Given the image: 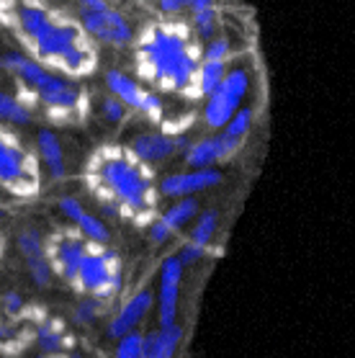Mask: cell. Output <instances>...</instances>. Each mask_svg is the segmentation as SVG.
Wrapping results in <instances>:
<instances>
[{
    "instance_id": "6da1fadb",
    "label": "cell",
    "mask_w": 355,
    "mask_h": 358,
    "mask_svg": "<svg viewBox=\"0 0 355 358\" xmlns=\"http://www.w3.org/2000/svg\"><path fill=\"white\" fill-rule=\"evenodd\" d=\"M0 21L34 62L73 80L96 73V44L49 0H0Z\"/></svg>"
},
{
    "instance_id": "7a4b0ae2",
    "label": "cell",
    "mask_w": 355,
    "mask_h": 358,
    "mask_svg": "<svg viewBox=\"0 0 355 358\" xmlns=\"http://www.w3.org/2000/svg\"><path fill=\"white\" fill-rule=\"evenodd\" d=\"M85 183L106 214L129 217L145 224L152 222L157 206L152 173L126 147H98L85 165Z\"/></svg>"
},
{
    "instance_id": "3957f363",
    "label": "cell",
    "mask_w": 355,
    "mask_h": 358,
    "mask_svg": "<svg viewBox=\"0 0 355 358\" xmlns=\"http://www.w3.org/2000/svg\"><path fill=\"white\" fill-rule=\"evenodd\" d=\"M0 65L6 67L18 85L24 88V101L31 108L39 106L49 119L55 122H80L88 111V96L78 85V80L59 75L49 67L34 62L24 52H6L0 57Z\"/></svg>"
},
{
    "instance_id": "277c9868",
    "label": "cell",
    "mask_w": 355,
    "mask_h": 358,
    "mask_svg": "<svg viewBox=\"0 0 355 358\" xmlns=\"http://www.w3.org/2000/svg\"><path fill=\"white\" fill-rule=\"evenodd\" d=\"M201 59L196 57L188 31L178 26H150L137 41V67L157 88L183 93L194 85Z\"/></svg>"
},
{
    "instance_id": "5b68a950",
    "label": "cell",
    "mask_w": 355,
    "mask_h": 358,
    "mask_svg": "<svg viewBox=\"0 0 355 358\" xmlns=\"http://www.w3.org/2000/svg\"><path fill=\"white\" fill-rule=\"evenodd\" d=\"M124 284V271H122V258L119 252L108 248V245H96L90 243V248L82 255L80 266L75 271L73 286L80 296H93V299L108 301L119 294Z\"/></svg>"
},
{
    "instance_id": "8992f818",
    "label": "cell",
    "mask_w": 355,
    "mask_h": 358,
    "mask_svg": "<svg viewBox=\"0 0 355 358\" xmlns=\"http://www.w3.org/2000/svg\"><path fill=\"white\" fill-rule=\"evenodd\" d=\"M0 188L18 199H34L41 191V165L21 139L0 124Z\"/></svg>"
},
{
    "instance_id": "52a82bcc",
    "label": "cell",
    "mask_w": 355,
    "mask_h": 358,
    "mask_svg": "<svg viewBox=\"0 0 355 358\" xmlns=\"http://www.w3.org/2000/svg\"><path fill=\"white\" fill-rule=\"evenodd\" d=\"M75 21L93 44L126 47L137 39L131 21L116 6H111V0H75Z\"/></svg>"
},
{
    "instance_id": "ba28073f",
    "label": "cell",
    "mask_w": 355,
    "mask_h": 358,
    "mask_svg": "<svg viewBox=\"0 0 355 358\" xmlns=\"http://www.w3.org/2000/svg\"><path fill=\"white\" fill-rule=\"evenodd\" d=\"M250 88V75L245 67H232L226 70L219 88L206 96V106H203V122L214 131H222L232 114L242 106V98Z\"/></svg>"
},
{
    "instance_id": "9c48e42d",
    "label": "cell",
    "mask_w": 355,
    "mask_h": 358,
    "mask_svg": "<svg viewBox=\"0 0 355 358\" xmlns=\"http://www.w3.org/2000/svg\"><path fill=\"white\" fill-rule=\"evenodd\" d=\"M90 248V243L78 232V229H55L52 235L44 240V255H47L49 266L55 271V278H62L67 286L73 281L75 271L80 266L82 255Z\"/></svg>"
},
{
    "instance_id": "30bf717a",
    "label": "cell",
    "mask_w": 355,
    "mask_h": 358,
    "mask_svg": "<svg viewBox=\"0 0 355 358\" xmlns=\"http://www.w3.org/2000/svg\"><path fill=\"white\" fill-rule=\"evenodd\" d=\"M103 80L106 88H108V96L119 98L126 108L139 111V114L150 116V119H160L162 116V98L147 85H142L139 80H134L124 70H108Z\"/></svg>"
},
{
    "instance_id": "8fae6325",
    "label": "cell",
    "mask_w": 355,
    "mask_h": 358,
    "mask_svg": "<svg viewBox=\"0 0 355 358\" xmlns=\"http://www.w3.org/2000/svg\"><path fill=\"white\" fill-rule=\"evenodd\" d=\"M183 263L175 255H168L160 263V276H157V325L170 327L178 325V310H180V286H183Z\"/></svg>"
},
{
    "instance_id": "7c38bea8",
    "label": "cell",
    "mask_w": 355,
    "mask_h": 358,
    "mask_svg": "<svg viewBox=\"0 0 355 358\" xmlns=\"http://www.w3.org/2000/svg\"><path fill=\"white\" fill-rule=\"evenodd\" d=\"M188 145L191 142L186 137H175V134H165V131H139L129 139L126 150L139 163L150 168V165L165 163L170 157H175L178 152L186 155Z\"/></svg>"
},
{
    "instance_id": "4fadbf2b",
    "label": "cell",
    "mask_w": 355,
    "mask_h": 358,
    "mask_svg": "<svg viewBox=\"0 0 355 358\" xmlns=\"http://www.w3.org/2000/svg\"><path fill=\"white\" fill-rule=\"evenodd\" d=\"M222 178L224 176H222L219 168H188V171L165 176L160 180V186H157V194L168 196V199H188V196H196L201 191L219 186Z\"/></svg>"
},
{
    "instance_id": "5bb4252c",
    "label": "cell",
    "mask_w": 355,
    "mask_h": 358,
    "mask_svg": "<svg viewBox=\"0 0 355 358\" xmlns=\"http://www.w3.org/2000/svg\"><path fill=\"white\" fill-rule=\"evenodd\" d=\"M154 310V292L152 289H139L124 301L119 310L113 312L108 325H106V335L111 341H119L124 335L137 333L139 325L147 320V315Z\"/></svg>"
},
{
    "instance_id": "9a60e30c",
    "label": "cell",
    "mask_w": 355,
    "mask_h": 358,
    "mask_svg": "<svg viewBox=\"0 0 355 358\" xmlns=\"http://www.w3.org/2000/svg\"><path fill=\"white\" fill-rule=\"evenodd\" d=\"M31 343L39 348L41 356L49 358H70L75 353V335L65 320L47 315L39 317V322L31 330Z\"/></svg>"
},
{
    "instance_id": "2e32d148",
    "label": "cell",
    "mask_w": 355,
    "mask_h": 358,
    "mask_svg": "<svg viewBox=\"0 0 355 358\" xmlns=\"http://www.w3.org/2000/svg\"><path fill=\"white\" fill-rule=\"evenodd\" d=\"M57 209L62 212L73 229H78L88 243H96V245H108L111 243V229L106 224L101 217H96L93 212H88L85 206H82L80 199H75V196H62L59 201H57Z\"/></svg>"
},
{
    "instance_id": "e0dca14e",
    "label": "cell",
    "mask_w": 355,
    "mask_h": 358,
    "mask_svg": "<svg viewBox=\"0 0 355 358\" xmlns=\"http://www.w3.org/2000/svg\"><path fill=\"white\" fill-rule=\"evenodd\" d=\"M240 147H242V139H234L224 131H217L211 137H203L194 145H188L183 157L191 168H214L222 160H229Z\"/></svg>"
},
{
    "instance_id": "ac0fdd59",
    "label": "cell",
    "mask_w": 355,
    "mask_h": 358,
    "mask_svg": "<svg viewBox=\"0 0 355 358\" xmlns=\"http://www.w3.org/2000/svg\"><path fill=\"white\" fill-rule=\"evenodd\" d=\"M36 160H39L41 171L47 173L52 180H62L67 176V157L65 145L55 129L41 127L36 131Z\"/></svg>"
},
{
    "instance_id": "d6986e66",
    "label": "cell",
    "mask_w": 355,
    "mask_h": 358,
    "mask_svg": "<svg viewBox=\"0 0 355 358\" xmlns=\"http://www.w3.org/2000/svg\"><path fill=\"white\" fill-rule=\"evenodd\" d=\"M183 338H186V330H183L180 325L150 330V333H145L142 358H175L178 350H180Z\"/></svg>"
},
{
    "instance_id": "ffe728a7",
    "label": "cell",
    "mask_w": 355,
    "mask_h": 358,
    "mask_svg": "<svg viewBox=\"0 0 355 358\" xmlns=\"http://www.w3.org/2000/svg\"><path fill=\"white\" fill-rule=\"evenodd\" d=\"M34 122V108L21 96L0 90V124L3 127H26Z\"/></svg>"
},
{
    "instance_id": "44dd1931",
    "label": "cell",
    "mask_w": 355,
    "mask_h": 358,
    "mask_svg": "<svg viewBox=\"0 0 355 358\" xmlns=\"http://www.w3.org/2000/svg\"><path fill=\"white\" fill-rule=\"evenodd\" d=\"M198 206L201 203L196 201V196H188V199H178L173 206H168L165 212L160 214L162 224L175 235V232H180V229H186V224H191V222L196 220V214H198Z\"/></svg>"
},
{
    "instance_id": "7402d4cb",
    "label": "cell",
    "mask_w": 355,
    "mask_h": 358,
    "mask_svg": "<svg viewBox=\"0 0 355 358\" xmlns=\"http://www.w3.org/2000/svg\"><path fill=\"white\" fill-rule=\"evenodd\" d=\"M219 232V214L214 209H206V212H198L194 220V227H191V243L201 245V248H209L214 243V237Z\"/></svg>"
},
{
    "instance_id": "603a6c76",
    "label": "cell",
    "mask_w": 355,
    "mask_h": 358,
    "mask_svg": "<svg viewBox=\"0 0 355 358\" xmlns=\"http://www.w3.org/2000/svg\"><path fill=\"white\" fill-rule=\"evenodd\" d=\"M226 73V65H219V62H198V70H196V93L198 96H211L214 90L219 88V83H222V78H224Z\"/></svg>"
},
{
    "instance_id": "cb8c5ba5",
    "label": "cell",
    "mask_w": 355,
    "mask_h": 358,
    "mask_svg": "<svg viewBox=\"0 0 355 358\" xmlns=\"http://www.w3.org/2000/svg\"><path fill=\"white\" fill-rule=\"evenodd\" d=\"M31 343V338H24V330L18 327V322L8 320L0 310V350L3 353H18Z\"/></svg>"
},
{
    "instance_id": "d4e9b609",
    "label": "cell",
    "mask_w": 355,
    "mask_h": 358,
    "mask_svg": "<svg viewBox=\"0 0 355 358\" xmlns=\"http://www.w3.org/2000/svg\"><path fill=\"white\" fill-rule=\"evenodd\" d=\"M103 307H106V301L93 299V296H82V299L75 304V312H73L75 325H82V327L96 325L98 320L103 317Z\"/></svg>"
},
{
    "instance_id": "484cf974",
    "label": "cell",
    "mask_w": 355,
    "mask_h": 358,
    "mask_svg": "<svg viewBox=\"0 0 355 358\" xmlns=\"http://www.w3.org/2000/svg\"><path fill=\"white\" fill-rule=\"evenodd\" d=\"M16 245H18V252L24 255L26 261H34V258H41V255H44V237L34 227L21 229L16 237Z\"/></svg>"
},
{
    "instance_id": "4316f807",
    "label": "cell",
    "mask_w": 355,
    "mask_h": 358,
    "mask_svg": "<svg viewBox=\"0 0 355 358\" xmlns=\"http://www.w3.org/2000/svg\"><path fill=\"white\" fill-rule=\"evenodd\" d=\"M194 31L201 41H209L217 36L219 29V13L217 8H203V10H194Z\"/></svg>"
},
{
    "instance_id": "83f0119b",
    "label": "cell",
    "mask_w": 355,
    "mask_h": 358,
    "mask_svg": "<svg viewBox=\"0 0 355 358\" xmlns=\"http://www.w3.org/2000/svg\"><path fill=\"white\" fill-rule=\"evenodd\" d=\"M142 348H145V333H129L116 341L113 348V358H142Z\"/></svg>"
},
{
    "instance_id": "f1b7e54d",
    "label": "cell",
    "mask_w": 355,
    "mask_h": 358,
    "mask_svg": "<svg viewBox=\"0 0 355 358\" xmlns=\"http://www.w3.org/2000/svg\"><path fill=\"white\" fill-rule=\"evenodd\" d=\"M250 129H252V108L250 106H240L232 114V119L226 122V127L222 131H224V134H229V137H234V139H242Z\"/></svg>"
},
{
    "instance_id": "f546056e",
    "label": "cell",
    "mask_w": 355,
    "mask_h": 358,
    "mask_svg": "<svg viewBox=\"0 0 355 358\" xmlns=\"http://www.w3.org/2000/svg\"><path fill=\"white\" fill-rule=\"evenodd\" d=\"M26 268H29V278L34 281V286H39V289H47V286L55 281V271L49 266L47 255L34 258V261H26Z\"/></svg>"
},
{
    "instance_id": "4dcf8cb0",
    "label": "cell",
    "mask_w": 355,
    "mask_h": 358,
    "mask_svg": "<svg viewBox=\"0 0 355 358\" xmlns=\"http://www.w3.org/2000/svg\"><path fill=\"white\" fill-rule=\"evenodd\" d=\"M0 310H3V315L8 320H13V322H18V320L26 315V299L21 296L18 292H3L0 294Z\"/></svg>"
},
{
    "instance_id": "1f68e13d",
    "label": "cell",
    "mask_w": 355,
    "mask_h": 358,
    "mask_svg": "<svg viewBox=\"0 0 355 358\" xmlns=\"http://www.w3.org/2000/svg\"><path fill=\"white\" fill-rule=\"evenodd\" d=\"M98 111H101V116H103L108 124H122L124 119H126V114H129V108L113 96H106L103 101L98 103Z\"/></svg>"
},
{
    "instance_id": "d6a6232c",
    "label": "cell",
    "mask_w": 355,
    "mask_h": 358,
    "mask_svg": "<svg viewBox=\"0 0 355 358\" xmlns=\"http://www.w3.org/2000/svg\"><path fill=\"white\" fill-rule=\"evenodd\" d=\"M232 55V47H229V41L226 39H214L206 41V47H203V62H219V65H226V59Z\"/></svg>"
},
{
    "instance_id": "836d02e7",
    "label": "cell",
    "mask_w": 355,
    "mask_h": 358,
    "mask_svg": "<svg viewBox=\"0 0 355 358\" xmlns=\"http://www.w3.org/2000/svg\"><path fill=\"white\" fill-rule=\"evenodd\" d=\"M206 250H209V248H201V245H196L188 240V243L175 252V258L183 263V268H186V266H194V263L203 261V258H206Z\"/></svg>"
},
{
    "instance_id": "e575fe53",
    "label": "cell",
    "mask_w": 355,
    "mask_h": 358,
    "mask_svg": "<svg viewBox=\"0 0 355 358\" xmlns=\"http://www.w3.org/2000/svg\"><path fill=\"white\" fill-rule=\"evenodd\" d=\"M147 235H150V243L152 245H165V243H170L173 232H170V229L162 224L160 217H157V220H152L147 224Z\"/></svg>"
},
{
    "instance_id": "d590c367",
    "label": "cell",
    "mask_w": 355,
    "mask_h": 358,
    "mask_svg": "<svg viewBox=\"0 0 355 358\" xmlns=\"http://www.w3.org/2000/svg\"><path fill=\"white\" fill-rule=\"evenodd\" d=\"M157 6L165 16H178L188 8V0H157Z\"/></svg>"
},
{
    "instance_id": "8d00e7d4",
    "label": "cell",
    "mask_w": 355,
    "mask_h": 358,
    "mask_svg": "<svg viewBox=\"0 0 355 358\" xmlns=\"http://www.w3.org/2000/svg\"><path fill=\"white\" fill-rule=\"evenodd\" d=\"M188 8H191V10L214 8V0H188Z\"/></svg>"
},
{
    "instance_id": "74e56055",
    "label": "cell",
    "mask_w": 355,
    "mask_h": 358,
    "mask_svg": "<svg viewBox=\"0 0 355 358\" xmlns=\"http://www.w3.org/2000/svg\"><path fill=\"white\" fill-rule=\"evenodd\" d=\"M3 217H6V209H3V203H0V220H3Z\"/></svg>"
},
{
    "instance_id": "f35d334b",
    "label": "cell",
    "mask_w": 355,
    "mask_h": 358,
    "mask_svg": "<svg viewBox=\"0 0 355 358\" xmlns=\"http://www.w3.org/2000/svg\"><path fill=\"white\" fill-rule=\"evenodd\" d=\"M0 258H3V235H0Z\"/></svg>"
},
{
    "instance_id": "ab89813d",
    "label": "cell",
    "mask_w": 355,
    "mask_h": 358,
    "mask_svg": "<svg viewBox=\"0 0 355 358\" xmlns=\"http://www.w3.org/2000/svg\"><path fill=\"white\" fill-rule=\"evenodd\" d=\"M31 358H49V356H41V353H36V356H31Z\"/></svg>"
},
{
    "instance_id": "60d3db41",
    "label": "cell",
    "mask_w": 355,
    "mask_h": 358,
    "mask_svg": "<svg viewBox=\"0 0 355 358\" xmlns=\"http://www.w3.org/2000/svg\"><path fill=\"white\" fill-rule=\"evenodd\" d=\"M88 358H101V356H88Z\"/></svg>"
}]
</instances>
